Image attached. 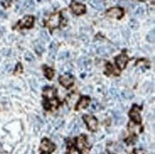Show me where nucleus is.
<instances>
[{
  "mask_svg": "<svg viewBox=\"0 0 155 154\" xmlns=\"http://www.w3.org/2000/svg\"><path fill=\"white\" fill-rule=\"evenodd\" d=\"M55 149V146L48 139H44L40 145V151L41 154H49Z\"/></svg>",
  "mask_w": 155,
  "mask_h": 154,
  "instance_id": "1",
  "label": "nucleus"
},
{
  "mask_svg": "<svg viewBox=\"0 0 155 154\" xmlns=\"http://www.w3.org/2000/svg\"><path fill=\"white\" fill-rule=\"evenodd\" d=\"M60 14L58 13L54 14H52L49 17V20L47 21V26L49 27L50 29H54L58 27L59 25H60Z\"/></svg>",
  "mask_w": 155,
  "mask_h": 154,
  "instance_id": "2",
  "label": "nucleus"
},
{
  "mask_svg": "<svg viewBox=\"0 0 155 154\" xmlns=\"http://www.w3.org/2000/svg\"><path fill=\"white\" fill-rule=\"evenodd\" d=\"M83 119L86 122L88 126V128L90 131H94L97 128V121L94 116L89 115H84L83 116Z\"/></svg>",
  "mask_w": 155,
  "mask_h": 154,
  "instance_id": "3",
  "label": "nucleus"
},
{
  "mask_svg": "<svg viewBox=\"0 0 155 154\" xmlns=\"http://www.w3.org/2000/svg\"><path fill=\"white\" fill-rule=\"evenodd\" d=\"M106 14L109 17H112V18L120 19L123 16V14H124V11L120 8L114 7L109 9L106 12Z\"/></svg>",
  "mask_w": 155,
  "mask_h": 154,
  "instance_id": "4",
  "label": "nucleus"
},
{
  "mask_svg": "<svg viewBox=\"0 0 155 154\" xmlns=\"http://www.w3.org/2000/svg\"><path fill=\"white\" fill-rule=\"evenodd\" d=\"M71 9L73 12L77 15L82 14H84L86 11V7H85L84 5L78 2H73L71 3Z\"/></svg>",
  "mask_w": 155,
  "mask_h": 154,
  "instance_id": "5",
  "label": "nucleus"
},
{
  "mask_svg": "<svg viewBox=\"0 0 155 154\" xmlns=\"http://www.w3.org/2000/svg\"><path fill=\"white\" fill-rule=\"evenodd\" d=\"M130 116L135 123L140 124L141 122L140 108L137 106H134L130 112Z\"/></svg>",
  "mask_w": 155,
  "mask_h": 154,
  "instance_id": "6",
  "label": "nucleus"
},
{
  "mask_svg": "<svg viewBox=\"0 0 155 154\" xmlns=\"http://www.w3.org/2000/svg\"><path fill=\"white\" fill-rule=\"evenodd\" d=\"M33 22L34 17L32 16L27 15L19 21V26L20 27H27V28H29V27H31L32 26Z\"/></svg>",
  "mask_w": 155,
  "mask_h": 154,
  "instance_id": "7",
  "label": "nucleus"
},
{
  "mask_svg": "<svg viewBox=\"0 0 155 154\" xmlns=\"http://www.w3.org/2000/svg\"><path fill=\"white\" fill-rule=\"evenodd\" d=\"M59 82L63 86L68 88L73 84L74 80H73L72 77L69 75H63L59 77Z\"/></svg>",
  "mask_w": 155,
  "mask_h": 154,
  "instance_id": "8",
  "label": "nucleus"
},
{
  "mask_svg": "<svg viewBox=\"0 0 155 154\" xmlns=\"http://www.w3.org/2000/svg\"><path fill=\"white\" fill-rule=\"evenodd\" d=\"M127 62H128V57L124 54H121L116 58V64L120 69H123L126 66Z\"/></svg>",
  "mask_w": 155,
  "mask_h": 154,
  "instance_id": "9",
  "label": "nucleus"
},
{
  "mask_svg": "<svg viewBox=\"0 0 155 154\" xmlns=\"http://www.w3.org/2000/svg\"><path fill=\"white\" fill-rule=\"evenodd\" d=\"M89 101H90V99H89V98L86 97V96L81 97L80 101H79L78 104H77L76 109L77 110H80V109H81V108H86L87 106L89 105Z\"/></svg>",
  "mask_w": 155,
  "mask_h": 154,
  "instance_id": "10",
  "label": "nucleus"
},
{
  "mask_svg": "<svg viewBox=\"0 0 155 154\" xmlns=\"http://www.w3.org/2000/svg\"><path fill=\"white\" fill-rule=\"evenodd\" d=\"M112 53V49L107 47H101L97 49V54L103 56H108Z\"/></svg>",
  "mask_w": 155,
  "mask_h": 154,
  "instance_id": "11",
  "label": "nucleus"
},
{
  "mask_svg": "<svg viewBox=\"0 0 155 154\" xmlns=\"http://www.w3.org/2000/svg\"><path fill=\"white\" fill-rule=\"evenodd\" d=\"M55 94H56V91L55 90L52 88H45V91L43 92V96L47 98H49V99H51L54 97Z\"/></svg>",
  "mask_w": 155,
  "mask_h": 154,
  "instance_id": "12",
  "label": "nucleus"
},
{
  "mask_svg": "<svg viewBox=\"0 0 155 154\" xmlns=\"http://www.w3.org/2000/svg\"><path fill=\"white\" fill-rule=\"evenodd\" d=\"M77 146L78 148L79 151H82L85 147L87 146V143L85 141V137L83 136H81L77 140Z\"/></svg>",
  "mask_w": 155,
  "mask_h": 154,
  "instance_id": "13",
  "label": "nucleus"
},
{
  "mask_svg": "<svg viewBox=\"0 0 155 154\" xmlns=\"http://www.w3.org/2000/svg\"><path fill=\"white\" fill-rule=\"evenodd\" d=\"M90 5L98 10H102L104 8V5L101 0H89Z\"/></svg>",
  "mask_w": 155,
  "mask_h": 154,
  "instance_id": "14",
  "label": "nucleus"
},
{
  "mask_svg": "<svg viewBox=\"0 0 155 154\" xmlns=\"http://www.w3.org/2000/svg\"><path fill=\"white\" fill-rule=\"evenodd\" d=\"M35 50L39 53V54H41L44 51H45V46L44 44L41 41H37L35 44Z\"/></svg>",
  "mask_w": 155,
  "mask_h": 154,
  "instance_id": "15",
  "label": "nucleus"
},
{
  "mask_svg": "<svg viewBox=\"0 0 155 154\" xmlns=\"http://www.w3.org/2000/svg\"><path fill=\"white\" fill-rule=\"evenodd\" d=\"M89 64H90V60L85 58V57H82V58L79 59L78 61L79 66L81 67H87L89 66Z\"/></svg>",
  "mask_w": 155,
  "mask_h": 154,
  "instance_id": "16",
  "label": "nucleus"
},
{
  "mask_svg": "<svg viewBox=\"0 0 155 154\" xmlns=\"http://www.w3.org/2000/svg\"><path fill=\"white\" fill-rule=\"evenodd\" d=\"M128 24L129 27H130L132 29H133V30H137V29H138L139 27H140V24H139L138 21L133 19H130Z\"/></svg>",
  "mask_w": 155,
  "mask_h": 154,
  "instance_id": "17",
  "label": "nucleus"
},
{
  "mask_svg": "<svg viewBox=\"0 0 155 154\" xmlns=\"http://www.w3.org/2000/svg\"><path fill=\"white\" fill-rule=\"evenodd\" d=\"M122 95L126 99H131V98H132L134 96V94L129 90L123 91L122 92Z\"/></svg>",
  "mask_w": 155,
  "mask_h": 154,
  "instance_id": "18",
  "label": "nucleus"
},
{
  "mask_svg": "<svg viewBox=\"0 0 155 154\" xmlns=\"http://www.w3.org/2000/svg\"><path fill=\"white\" fill-rule=\"evenodd\" d=\"M147 40L150 43H154L155 40V31L154 29H153L152 31H150L148 33V34L147 35Z\"/></svg>",
  "mask_w": 155,
  "mask_h": 154,
  "instance_id": "19",
  "label": "nucleus"
},
{
  "mask_svg": "<svg viewBox=\"0 0 155 154\" xmlns=\"http://www.w3.org/2000/svg\"><path fill=\"white\" fill-rule=\"evenodd\" d=\"M45 74L47 79H51L52 77L54 76V71L51 69V68L46 67V68L45 69Z\"/></svg>",
  "mask_w": 155,
  "mask_h": 154,
  "instance_id": "20",
  "label": "nucleus"
},
{
  "mask_svg": "<svg viewBox=\"0 0 155 154\" xmlns=\"http://www.w3.org/2000/svg\"><path fill=\"white\" fill-rule=\"evenodd\" d=\"M34 7H35V3L32 0H29V1L27 2L24 5V8L26 10H29V11H31L34 9Z\"/></svg>",
  "mask_w": 155,
  "mask_h": 154,
  "instance_id": "21",
  "label": "nucleus"
},
{
  "mask_svg": "<svg viewBox=\"0 0 155 154\" xmlns=\"http://www.w3.org/2000/svg\"><path fill=\"white\" fill-rule=\"evenodd\" d=\"M57 44L55 42H52L50 45V52H49V55L51 56H54L56 54V51H57Z\"/></svg>",
  "mask_w": 155,
  "mask_h": 154,
  "instance_id": "22",
  "label": "nucleus"
},
{
  "mask_svg": "<svg viewBox=\"0 0 155 154\" xmlns=\"http://www.w3.org/2000/svg\"><path fill=\"white\" fill-rule=\"evenodd\" d=\"M40 35H41V38L45 39V41H49V39H50V37H49L48 33H47L45 30H41L40 31Z\"/></svg>",
  "mask_w": 155,
  "mask_h": 154,
  "instance_id": "23",
  "label": "nucleus"
},
{
  "mask_svg": "<svg viewBox=\"0 0 155 154\" xmlns=\"http://www.w3.org/2000/svg\"><path fill=\"white\" fill-rule=\"evenodd\" d=\"M25 58L27 61L28 62H32V61L35 60V57H34L33 54L30 52H27L25 54Z\"/></svg>",
  "mask_w": 155,
  "mask_h": 154,
  "instance_id": "24",
  "label": "nucleus"
},
{
  "mask_svg": "<svg viewBox=\"0 0 155 154\" xmlns=\"http://www.w3.org/2000/svg\"><path fill=\"white\" fill-rule=\"evenodd\" d=\"M99 105L98 102L97 101L93 102V104H92V106H91V109H92L93 111H96L99 109Z\"/></svg>",
  "mask_w": 155,
  "mask_h": 154,
  "instance_id": "25",
  "label": "nucleus"
},
{
  "mask_svg": "<svg viewBox=\"0 0 155 154\" xmlns=\"http://www.w3.org/2000/svg\"><path fill=\"white\" fill-rule=\"evenodd\" d=\"M135 14L137 15H142L144 14V9L142 7H139L136 10V11H135Z\"/></svg>",
  "mask_w": 155,
  "mask_h": 154,
  "instance_id": "26",
  "label": "nucleus"
},
{
  "mask_svg": "<svg viewBox=\"0 0 155 154\" xmlns=\"http://www.w3.org/2000/svg\"><path fill=\"white\" fill-rule=\"evenodd\" d=\"M22 72V67H21V65L20 64H19L17 65V69H16L15 71V74H19Z\"/></svg>",
  "mask_w": 155,
  "mask_h": 154,
  "instance_id": "27",
  "label": "nucleus"
},
{
  "mask_svg": "<svg viewBox=\"0 0 155 154\" xmlns=\"http://www.w3.org/2000/svg\"><path fill=\"white\" fill-rule=\"evenodd\" d=\"M109 91H110V94H112V96H117V90L115 89V88H111Z\"/></svg>",
  "mask_w": 155,
  "mask_h": 154,
  "instance_id": "28",
  "label": "nucleus"
},
{
  "mask_svg": "<svg viewBox=\"0 0 155 154\" xmlns=\"http://www.w3.org/2000/svg\"><path fill=\"white\" fill-rule=\"evenodd\" d=\"M67 54V52H61L60 54H59V59H63V58H65L66 57V54Z\"/></svg>",
  "mask_w": 155,
  "mask_h": 154,
  "instance_id": "29",
  "label": "nucleus"
},
{
  "mask_svg": "<svg viewBox=\"0 0 155 154\" xmlns=\"http://www.w3.org/2000/svg\"><path fill=\"white\" fill-rule=\"evenodd\" d=\"M2 34H3V32H2V31H1L0 30V37L2 36Z\"/></svg>",
  "mask_w": 155,
  "mask_h": 154,
  "instance_id": "30",
  "label": "nucleus"
},
{
  "mask_svg": "<svg viewBox=\"0 0 155 154\" xmlns=\"http://www.w3.org/2000/svg\"><path fill=\"white\" fill-rule=\"evenodd\" d=\"M142 1H147V0H142Z\"/></svg>",
  "mask_w": 155,
  "mask_h": 154,
  "instance_id": "31",
  "label": "nucleus"
}]
</instances>
